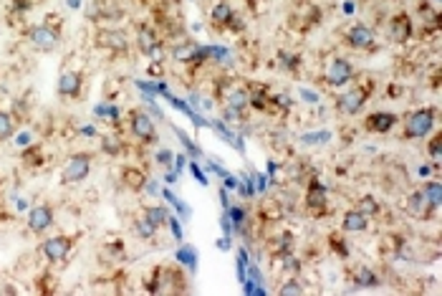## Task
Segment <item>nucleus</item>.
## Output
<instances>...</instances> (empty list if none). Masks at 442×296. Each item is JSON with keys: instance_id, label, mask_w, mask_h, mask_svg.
<instances>
[{"instance_id": "1", "label": "nucleus", "mask_w": 442, "mask_h": 296, "mask_svg": "<svg viewBox=\"0 0 442 296\" xmlns=\"http://www.w3.org/2000/svg\"><path fill=\"white\" fill-rule=\"evenodd\" d=\"M437 112L432 106H425V109H417L404 120V140H425L432 129H435Z\"/></svg>"}, {"instance_id": "2", "label": "nucleus", "mask_w": 442, "mask_h": 296, "mask_svg": "<svg viewBox=\"0 0 442 296\" xmlns=\"http://www.w3.org/2000/svg\"><path fill=\"white\" fill-rule=\"evenodd\" d=\"M26 38L35 51H54L61 43V31L51 23H38V26L26 31Z\"/></svg>"}, {"instance_id": "3", "label": "nucleus", "mask_w": 442, "mask_h": 296, "mask_svg": "<svg viewBox=\"0 0 442 296\" xmlns=\"http://www.w3.org/2000/svg\"><path fill=\"white\" fill-rule=\"evenodd\" d=\"M91 160L94 157L89 152H76V155H71L63 165V172H61V183L63 185H74V183H81L86 180L91 172Z\"/></svg>"}, {"instance_id": "4", "label": "nucleus", "mask_w": 442, "mask_h": 296, "mask_svg": "<svg viewBox=\"0 0 442 296\" xmlns=\"http://www.w3.org/2000/svg\"><path fill=\"white\" fill-rule=\"evenodd\" d=\"M129 132L137 137L142 145H154L157 142V124L152 117L142 109H131L129 112Z\"/></svg>"}, {"instance_id": "5", "label": "nucleus", "mask_w": 442, "mask_h": 296, "mask_svg": "<svg viewBox=\"0 0 442 296\" xmlns=\"http://www.w3.org/2000/svg\"><path fill=\"white\" fill-rule=\"evenodd\" d=\"M366 101H369V89L354 86V89H346V92L336 99V109H338V114L354 117V114H359L361 109H364Z\"/></svg>"}, {"instance_id": "6", "label": "nucleus", "mask_w": 442, "mask_h": 296, "mask_svg": "<svg viewBox=\"0 0 442 296\" xmlns=\"http://www.w3.org/2000/svg\"><path fill=\"white\" fill-rule=\"evenodd\" d=\"M387 35L392 43L404 46V43L412 38V18H409V13H404V10L394 13L387 23Z\"/></svg>"}, {"instance_id": "7", "label": "nucleus", "mask_w": 442, "mask_h": 296, "mask_svg": "<svg viewBox=\"0 0 442 296\" xmlns=\"http://www.w3.org/2000/svg\"><path fill=\"white\" fill-rule=\"evenodd\" d=\"M324 79H326V84L329 86H344L349 84L354 79V66L346 61V58H332L329 61V66H326L324 71Z\"/></svg>"}, {"instance_id": "8", "label": "nucleus", "mask_w": 442, "mask_h": 296, "mask_svg": "<svg viewBox=\"0 0 442 296\" xmlns=\"http://www.w3.org/2000/svg\"><path fill=\"white\" fill-rule=\"evenodd\" d=\"M344 41H346L349 49L369 51V49H374L377 38H374V31L369 28V26H364V23H354L352 28L344 33Z\"/></svg>"}, {"instance_id": "9", "label": "nucleus", "mask_w": 442, "mask_h": 296, "mask_svg": "<svg viewBox=\"0 0 442 296\" xmlns=\"http://www.w3.org/2000/svg\"><path fill=\"white\" fill-rule=\"evenodd\" d=\"M71 248H74V240H71L69 236H54V238L43 240L41 251L51 263H61L69 258Z\"/></svg>"}, {"instance_id": "10", "label": "nucleus", "mask_w": 442, "mask_h": 296, "mask_svg": "<svg viewBox=\"0 0 442 296\" xmlns=\"http://www.w3.org/2000/svg\"><path fill=\"white\" fill-rule=\"evenodd\" d=\"M306 211L311 213V215H324L326 213V205H329V195H326V188L318 180H311V185L306 188Z\"/></svg>"}, {"instance_id": "11", "label": "nucleus", "mask_w": 442, "mask_h": 296, "mask_svg": "<svg viewBox=\"0 0 442 296\" xmlns=\"http://www.w3.org/2000/svg\"><path fill=\"white\" fill-rule=\"evenodd\" d=\"M51 226H54V208H51V205L41 203V205H35V208H31V213H28V231L41 236V233L49 231Z\"/></svg>"}, {"instance_id": "12", "label": "nucleus", "mask_w": 442, "mask_h": 296, "mask_svg": "<svg viewBox=\"0 0 442 296\" xmlns=\"http://www.w3.org/2000/svg\"><path fill=\"white\" fill-rule=\"evenodd\" d=\"M432 205L427 203V197L422 195V190H415V192H409L407 200H404V213H407L409 218H415V220H427L429 215H432Z\"/></svg>"}, {"instance_id": "13", "label": "nucleus", "mask_w": 442, "mask_h": 296, "mask_svg": "<svg viewBox=\"0 0 442 296\" xmlns=\"http://www.w3.org/2000/svg\"><path fill=\"white\" fill-rule=\"evenodd\" d=\"M172 58L177 64H200L202 58H205V51L195 41H182L172 46Z\"/></svg>"}, {"instance_id": "14", "label": "nucleus", "mask_w": 442, "mask_h": 296, "mask_svg": "<svg viewBox=\"0 0 442 296\" xmlns=\"http://www.w3.org/2000/svg\"><path fill=\"white\" fill-rule=\"evenodd\" d=\"M97 41L101 49H109L114 51V54H126V51H129V38H126V33H122V31L117 28L99 31Z\"/></svg>"}, {"instance_id": "15", "label": "nucleus", "mask_w": 442, "mask_h": 296, "mask_svg": "<svg viewBox=\"0 0 442 296\" xmlns=\"http://www.w3.org/2000/svg\"><path fill=\"white\" fill-rule=\"evenodd\" d=\"M83 89V76L79 71H63L58 79V94L63 99H76Z\"/></svg>"}, {"instance_id": "16", "label": "nucleus", "mask_w": 442, "mask_h": 296, "mask_svg": "<svg viewBox=\"0 0 442 296\" xmlns=\"http://www.w3.org/2000/svg\"><path fill=\"white\" fill-rule=\"evenodd\" d=\"M394 124H397V117H394L392 112H372L364 120V127L369 129V132H374V134L392 132Z\"/></svg>"}, {"instance_id": "17", "label": "nucleus", "mask_w": 442, "mask_h": 296, "mask_svg": "<svg viewBox=\"0 0 442 296\" xmlns=\"http://www.w3.org/2000/svg\"><path fill=\"white\" fill-rule=\"evenodd\" d=\"M369 228V215H364L361 211H349L344 213V220H341V233H361Z\"/></svg>"}, {"instance_id": "18", "label": "nucleus", "mask_w": 442, "mask_h": 296, "mask_svg": "<svg viewBox=\"0 0 442 296\" xmlns=\"http://www.w3.org/2000/svg\"><path fill=\"white\" fill-rule=\"evenodd\" d=\"M233 6L230 3H218V6L213 8V13H210V21H213L215 31H225L230 26V21H233Z\"/></svg>"}, {"instance_id": "19", "label": "nucleus", "mask_w": 442, "mask_h": 296, "mask_svg": "<svg viewBox=\"0 0 442 296\" xmlns=\"http://www.w3.org/2000/svg\"><path fill=\"white\" fill-rule=\"evenodd\" d=\"M157 46H159L157 33H154L149 26H142V28H139V33H137V49L142 51L145 56H152Z\"/></svg>"}, {"instance_id": "20", "label": "nucleus", "mask_w": 442, "mask_h": 296, "mask_svg": "<svg viewBox=\"0 0 442 296\" xmlns=\"http://www.w3.org/2000/svg\"><path fill=\"white\" fill-rule=\"evenodd\" d=\"M354 286H359V289H377L379 286V276L374 274L372 268L366 266H359L357 268V274L352 276Z\"/></svg>"}, {"instance_id": "21", "label": "nucleus", "mask_w": 442, "mask_h": 296, "mask_svg": "<svg viewBox=\"0 0 442 296\" xmlns=\"http://www.w3.org/2000/svg\"><path fill=\"white\" fill-rule=\"evenodd\" d=\"M122 180H124L126 188H131V190H142L147 185V177L142 175V170L137 167H124L122 170Z\"/></svg>"}, {"instance_id": "22", "label": "nucleus", "mask_w": 442, "mask_h": 296, "mask_svg": "<svg viewBox=\"0 0 442 296\" xmlns=\"http://www.w3.org/2000/svg\"><path fill=\"white\" fill-rule=\"evenodd\" d=\"M290 251H293V238H290V233H286V236H278V238L270 243V254L278 256V258H286V256H290Z\"/></svg>"}, {"instance_id": "23", "label": "nucleus", "mask_w": 442, "mask_h": 296, "mask_svg": "<svg viewBox=\"0 0 442 296\" xmlns=\"http://www.w3.org/2000/svg\"><path fill=\"white\" fill-rule=\"evenodd\" d=\"M228 106L230 109H235V112H243L245 106H250V92L248 89H235V92L228 94Z\"/></svg>"}, {"instance_id": "24", "label": "nucleus", "mask_w": 442, "mask_h": 296, "mask_svg": "<svg viewBox=\"0 0 442 296\" xmlns=\"http://www.w3.org/2000/svg\"><path fill=\"white\" fill-rule=\"evenodd\" d=\"M422 195L427 197V203L437 211V208L442 205V185L437 183V180H432V183H425V188H422Z\"/></svg>"}, {"instance_id": "25", "label": "nucleus", "mask_w": 442, "mask_h": 296, "mask_svg": "<svg viewBox=\"0 0 442 296\" xmlns=\"http://www.w3.org/2000/svg\"><path fill=\"white\" fill-rule=\"evenodd\" d=\"M145 218L159 231V228L167 223V211L162 208V205H149V208H145Z\"/></svg>"}, {"instance_id": "26", "label": "nucleus", "mask_w": 442, "mask_h": 296, "mask_svg": "<svg viewBox=\"0 0 442 296\" xmlns=\"http://www.w3.org/2000/svg\"><path fill=\"white\" fill-rule=\"evenodd\" d=\"M101 149H104L106 155L117 157L119 152H122V137H117V134H104V137H101Z\"/></svg>"}, {"instance_id": "27", "label": "nucleus", "mask_w": 442, "mask_h": 296, "mask_svg": "<svg viewBox=\"0 0 442 296\" xmlns=\"http://www.w3.org/2000/svg\"><path fill=\"white\" fill-rule=\"evenodd\" d=\"M13 132H15V122H13V117H10L8 112H3V109H0V142L10 140V137H13Z\"/></svg>"}, {"instance_id": "28", "label": "nucleus", "mask_w": 442, "mask_h": 296, "mask_svg": "<svg viewBox=\"0 0 442 296\" xmlns=\"http://www.w3.org/2000/svg\"><path fill=\"white\" fill-rule=\"evenodd\" d=\"M270 99H268V92L265 89H250V106L253 109H258V112H263V109H268Z\"/></svg>"}, {"instance_id": "29", "label": "nucleus", "mask_w": 442, "mask_h": 296, "mask_svg": "<svg viewBox=\"0 0 442 296\" xmlns=\"http://www.w3.org/2000/svg\"><path fill=\"white\" fill-rule=\"evenodd\" d=\"M23 163L28 165V167H38V165L43 163V152H41V147L35 145V147H28V149H23Z\"/></svg>"}, {"instance_id": "30", "label": "nucleus", "mask_w": 442, "mask_h": 296, "mask_svg": "<svg viewBox=\"0 0 442 296\" xmlns=\"http://www.w3.org/2000/svg\"><path fill=\"white\" fill-rule=\"evenodd\" d=\"M359 208H357V211H361L364 213V215H377V213H379V203H377V200H374L372 195H364V197H359Z\"/></svg>"}, {"instance_id": "31", "label": "nucleus", "mask_w": 442, "mask_h": 296, "mask_svg": "<svg viewBox=\"0 0 442 296\" xmlns=\"http://www.w3.org/2000/svg\"><path fill=\"white\" fill-rule=\"evenodd\" d=\"M304 291H306V289H304V283L296 281V279H288V281H286L284 286L278 289V294H281V296H301Z\"/></svg>"}, {"instance_id": "32", "label": "nucleus", "mask_w": 442, "mask_h": 296, "mask_svg": "<svg viewBox=\"0 0 442 296\" xmlns=\"http://www.w3.org/2000/svg\"><path fill=\"white\" fill-rule=\"evenodd\" d=\"M134 231H137L139 238H152L154 233H157V228L145 218V220H137V223H134Z\"/></svg>"}, {"instance_id": "33", "label": "nucleus", "mask_w": 442, "mask_h": 296, "mask_svg": "<svg viewBox=\"0 0 442 296\" xmlns=\"http://www.w3.org/2000/svg\"><path fill=\"white\" fill-rule=\"evenodd\" d=\"M427 152H429V157H432L435 163H440V160H442V134H435V137L429 140Z\"/></svg>"}, {"instance_id": "34", "label": "nucleus", "mask_w": 442, "mask_h": 296, "mask_svg": "<svg viewBox=\"0 0 442 296\" xmlns=\"http://www.w3.org/2000/svg\"><path fill=\"white\" fill-rule=\"evenodd\" d=\"M329 243H332V248L336 251L338 256H349V248H346V240H341V233H332L329 236Z\"/></svg>"}, {"instance_id": "35", "label": "nucleus", "mask_w": 442, "mask_h": 296, "mask_svg": "<svg viewBox=\"0 0 442 296\" xmlns=\"http://www.w3.org/2000/svg\"><path fill=\"white\" fill-rule=\"evenodd\" d=\"M10 8H13V13H26L33 8V0H10Z\"/></svg>"}, {"instance_id": "36", "label": "nucleus", "mask_w": 442, "mask_h": 296, "mask_svg": "<svg viewBox=\"0 0 442 296\" xmlns=\"http://www.w3.org/2000/svg\"><path fill=\"white\" fill-rule=\"evenodd\" d=\"M0 185H3V180H0Z\"/></svg>"}]
</instances>
